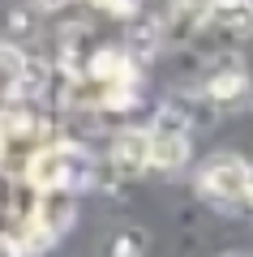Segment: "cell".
Listing matches in <instances>:
<instances>
[{
  "label": "cell",
  "mask_w": 253,
  "mask_h": 257,
  "mask_svg": "<svg viewBox=\"0 0 253 257\" xmlns=\"http://www.w3.org/2000/svg\"><path fill=\"white\" fill-rule=\"evenodd\" d=\"M26 180L35 184L39 193H77V189H86V184H95V159H91V150L69 146V142L43 146V150L30 155Z\"/></svg>",
  "instance_id": "1"
},
{
  "label": "cell",
  "mask_w": 253,
  "mask_h": 257,
  "mask_svg": "<svg viewBox=\"0 0 253 257\" xmlns=\"http://www.w3.org/2000/svg\"><path fill=\"white\" fill-rule=\"evenodd\" d=\"M193 184H198L202 202L215 206V210H223V214H240L244 206H249V193H253L249 163H244L240 155H232V150H219V155H210L206 163L198 167Z\"/></svg>",
  "instance_id": "2"
},
{
  "label": "cell",
  "mask_w": 253,
  "mask_h": 257,
  "mask_svg": "<svg viewBox=\"0 0 253 257\" xmlns=\"http://www.w3.org/2000/svg\"><path fill=\"white\" fill-rule=\"evenodd\" d=\"M185 163H189V116L176 111V103H163L154 124L146 128V167L172 176Z\"/></svg>",
  "instance_id": "3"
},
{
  "label": "cell",
  "mask_w": 253,
  "mask_h": 257,
  "mask_svg": "<svg viewBox=\"0 0 253 257\" xmlns=\"http://www.w3.org/2000/svg\"><path fill=\"white\" fill-rule=\"evenodd\" d=\"M108 172L116 180H137L146 172V128H125L108 146Z\"/></svg>",
  "instance_id": "4"
},
{
  "label": "cell",
  "mask_w": 253,
  "mask_h": 257,
  "mask_svg": "<svg viewBox=\"0 0 253 257\" xmlns=\"http://www.w3.org/2000/svg\"><path fill=\"white\" fill-rule=\"evenodd\" d=\"M86 77L95 86H125V82H137V64L125 56V47H99L91 56Z\"/></svg>",
  "instance_id": "5"
},
{
  "label": "cell",
  "mask_w": 253,
  "mask_h": 257,
  "mask_svg": "<svg viewBox=\"0 0 253 257\" xmlns=\"http://www.w3.org/2000/svg\"><path fill=\"white\" fill-rule=\"evenodd\" d=\"M159 43H163V26L154 18H129V35H125V56L129 60H150L154 52H159Z\"/></svg>",
  "instance_id": "6"
},
{
  "label": "cell",
  "mask_w": 253,
  "mask_h": 257,
  "mask_svg": "<svg viewBox=\"0 0 253 257\" xmlns=\"http://www.w3.org/2000/svg\"><path fill=\"white\" fill-rule=\"evenodd\" d=\"M73 210H77V206H73V193H39L35 219L60 240L64 231H69V223H73Z\"/></svg>",
  "instance_id": "7"
},
{
  "label": "cell",
  "mask_w": 253,
  "mask_h": 257,
  "mask_svg": "<svg viewBox=\"0 0 253 257\" xmlns=\"http://www.w3.org/2000/svg\"><path fill=\"white\" fill-rule=\"evenodd\" d=\"M52 244H56V236L35 219V214H26V219L18 223V231H13V240H9V253L13 257H39V253H52Z\"/></svg>",
  "instance_id": "8"
},
{
  "label": "cell",
  "mask_w": 253,
  "mask_h": 257,
  "mask_svg": "<svg viewBox=\"0 0 253 257\" xmlns=\"http://www.w3.org/2000/svg\"><path fill=\"white\" fill-rule=\"evenodd\" d=\"M244 90H249V77L240 69H223V73L206 77V99H215V103H240Z\"/></svg>",
  "instance_id": "9"
},
{
  "label": "cell",
  "mask_w": 253,
  "mask_h": 257,
  "mask_svg": "<svg viewBox=\"0 0 253 257\" xmlns=\"http://www.w3.org/2000/svg\"><path fill=\"white\" fill-rule=\"evenodd\" d=\"M22 64H26V52H22V47H13V43H0V107L9 103V94H18Z\"/></svg>",
  "instance_id": "10"
},
{
  "label": "cell",
  "mask_w": 253,
  "mask_h": 257,
  "mask_svg": "<svg viewBox=\"0 0 253 257\" xmlns=\"http://www.w3.org/2000/svg\"><path fill=\"white\" fill-rule=\"evenodd\" d=\"M206 22H219V26H227L232 35H244V30H249V0H215Z\"/></svg>",
  "instance_id": "11"
},
{
  "label": "cell",
  "mask_w": 253,
  "mask_h": 257,
  "mask_svg": "<svg viewBox=\"0 0 253 257\" xmlns=\"http://www.w3.org/2000/svg\"><path fill=\"white\" fill-rule=\"evenodd\" d=\"M9 43L13 47H22V43H35V35H39V13L30 9V5H22V9H9Z\"/></svg>",
  "instance_id": "12"
},
{
  "label": "cell",
  "mask_w": 253,
  "mask_h": 257,
  "mask_svg": "<svg viewBox=\"0 0 253 257\" xmlns=\"http://www.w3.org/2000/svg\"><path fill=\"white\" fill-rule=\"evenodd\" d=\"M210 5L215 0H172V22L189 30V26H198V22L210 18Z\"/></svg>",
  "instance_id": "13"
},
{
  "label": "cell",
  "mask_w": 253,
  "mask_h": 257,
  "mask_svg": "<svg viewBox=\"0 0 253 257\" xmlns=\"http://www.w3.org/2000/svg\"><path fill=\"white\" fill-rule=\"evenodd\" d=\"M142 231H120L116 240H112V257H146L142 253Z\"/></svg>",
  "instance_id": "14"
},
{
  "label": "cell",
  "mask_w": 253,
  "mask_h": 257,
  "mask_svg": "<svg viewBox=\"0 0 253 257\" xmlns=\"http://www.w3.org/2000/svg\"><path fill=\"white\" fill-rule=\"evenodd\" d=\"M142 5H146V0H108L103 9L116 13V18H137V13H142Z\"/></svg>",
  "instance_id": "15"
},
{
  "label": "cell",
  "mask_w": 253,
  "mask_h": 257,
  "mask_svg": "<svg viewBox=\"0 0 253 257\" xmlns=\"http://www.w3.org/2000/svg\"><path fill=\"white\" fill-rule=\"evenodd\" d=\"M26 5L39 13V18H43V13H60L64 5H69V0H26Z\"/></svg>",
  "instance_id": "16"
},
{
  "label": "cell",
  "mask_w": 253,
  "mask_h": 257,
  "mask_svg": "<svg viewBox=\"0 0 253 257\" xmlns=\"http://www.w3.org/2000/svg\"><path fill=\"white\" fill-rule=\"evenodd\" d=\"M223 257H249V253H223Z\"/></svg>",
  "instance_id": "17"
}]
</instances>
